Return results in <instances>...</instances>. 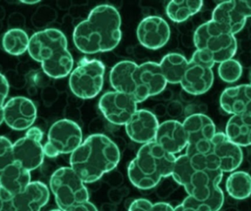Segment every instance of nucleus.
I'll return each instance as SVG.
<instances>
[{"label":"nucleus","mask_w":251,"mask_h":211,"mask_svg":"<svg viewBox=\"0 0 251 211\" xmlns=\"http://www.w3.org/2000/svg\"><path fill=\"white\" fill-rule=\"evenodd\" d=\"M85 183L70 166L59 168L51 175L50 190L62 211H71L90 201Z\"/></svg>","instance_id":"nucleus-7"},{"label":"nucleus","mask_w":251,"mask_h":211,"mask_svg":"<svg viewBox=\"0 0 251 211\" xmlns=\"http://www.w3.org/2000/svg\"><path fill=\"white\" fill-rule=\"evenodd\" d=\"M223 176L221 170L201 167L183 154L176 157L171 177L184 187L188 196L206 203L212 211H219L224 203V191L220 187Z\"/></svg>","instance_id":"nucleus-3"},{"label":"nucleus","mask_w":251,"mask_h":211,"mask_svg":"<svg viewBox=\"0 0 251 211\" xmlns=\"http://www.w3.org/2000/svg\"><path fill=\"white\" fill-rule=\"evenodd\" d=\"M13 162V143L7 137L0 136V174Z\"/></svg>","instance_id":"nucleus-31"},{"label":"nucleus","mask_w":251,"mask_h":211,"mask_svg":"<svg viewBox=\"0 0 251 211\" xmlns=\"http://www.w3.org/2000/svg\"><path fill=\"white\" fill-rule=\"evenodd\" d=\"M13 196L5 189L0 187V211H2L12 203Z\"/></svg>","instance_id":"nucleus-36"},{"label":"nucleus","mask_w":251,"mask_h":211,"mask_svg":"<svg viewBox=\"0 0 251 211\" xmlns=\"http://www.w3.org/2000/svg\"><path fill=\"white\" fill-rule=\"evenodd\" d=\"M152 211H176L175 208L167 203H157L153 204Z\"/></svg>","instance_id":"nucleus-37"},{"label":"nucleus","mask_w":251,"mask_h":211,"mask_svg":"<svg viewBox=\"0 0 251 211\" xmlns=\"http://www.w3.org/2000/svg\"><path fill=\"white\" fill-rule=\"evenodd\" d=\"M44 132L38 127H31L24 137L13 144V160L29 172L42 165L45 158L42 141Z\"/></svg>","instance_id":"nucleus-13"},{"label":"nucleus","mask_w":251,"mask_h":211,"mask_svg":"<svg viewBox=\"0 0 251 211\" xmlns=\"http://www.w3.org/2000/svg\"><path fill=\"white\" fill-rule=\"evenodd\" d=\"M187 156L193 164L201 167L221 170L224 173L237 170L243 161L241 147L230 141L224 132H216L206 153Z\"/></svg>","instance_id":"nucleus-6"},{"label":"nucleus","mask_w":251,"mask_h":211,"mask_svg":"<svg viewBox=\"0 0 251 211\" xmlns=\"http://www.w3.org/2000/svg\"><path fill=\"white\" fill-rule=\"evenodd\" d=\"M154 141L171 154L181 153L187 146V134L183 124L174 119L159 124Z\"/></svg>","instance_id":"nucleus-19"},{"label":"nucleus","mask_w":251,"mask_h":211,"mask_svg":"<svg viewBox=\"0 0 251 211\" xmlns=\"http://www.w3.org/2000/svg\"><path fill=\"white\" fill-rule=\"evenodd\" d=\"M193 41L196 50L209 54L215 64L234 58L237 51L235 35L226 32L212 20L196 29Z\"/></svg>","instance_id":"nucleus-8"},{"label":"nucleus","mask_w":251,"mask_h":211,"mask_svg":"<svg viewBox=\"0 0 251 211\" xmlns=\"http://www.w3.org/2000/svg\"><path fill=\"white\" fill-rule=\"evenodd\" d=\"M237 7L240 13L246 18H251V1H248V0H238L236 1Z\"/></svg>","instance_id":"nucleus-35"},{"label":"nucleus","mask_w":251,"mask_h":211,"mask_svg":"<svg viewBox=\"0 0 251 211\" xmlns=\"http://www.w3.org/2000/svg\"><path fill=\"white\" fill-rule=\"evenodd\" d=\"M2 211H16L13 207V200H12V203L9 204Z\"/></svg>","instance_id":"nucleus-39"},{"label":"nucleus","mask_w":251,"mask_h":211,"mask_svg":"<svg viewBox=\"0 0 251 211\" xmlns=\"http://www.w3.org/2000/svg\"><path fill=\"white\" fill-rule=\"evenodd\" d=\"M29 38L24 29L13 28L9 29L3 35L1 46L7 54L20 56L28 51Z\"/></svg>","instance_id":"nucleus-29"},{"label":"nucleus","mask_w":251,"mask_h":211,"mask_svg":"<svg viewBox=\"0 0 251 211\" xmlns=\"http://www.w3.org/2000/svg\"><path fill=\"white\" fill-rule=\"evenodd\" d=\"M3 122H4V118H3L2 116H0V125H1Z\"/></svg>","instance_id":"nucleus-41"},{"label":"nucleus","mask_w":251,"mask_h":211,"mask_svg":"<svg viewBox=\"0 0 251 211\" xmlns=\"http://www.w3.org/2000/svg\"><path fill=\"white\" fill-rule=\"evenodd\" d=\"M138 65L130 60L119 62L112 68L110 82L112 88L118 92L123 93L134 98V88L133 73Z\"/></svg>","instance_id":"nucleus-24"},{"label":"nucleus","mask_w":251,"mask_h":211,"mask_svg":"<svg viewBox=\"0 0 251 211\" xmlns=\"http://www.w3.org/2000/svg\"><path fill=\"white\" fill-rule=\"evenodd\" d=\"M221 109L231 115H251V83L226 88L220 97Z\"/></svg>","instance_id":"nucleus-21"},{"label":"nucleus","mask_w":251,"mask_h":211,"mask_svg":"<svg viewBox=\"0 0 251 211\" xmlns=\"http://www.w3.org/2000/svg\"><path fill=\"white\" fill-rule=\"evenodd\" d=\"M9 94V84L4 75L0 73V116H3V108Z\"/></svg>","instance_id":"nucleus-33"},{"label":"nucleus","mask_w":251,"mask_h":211,"mask_svg":"<svg viewBox=\"0 0 251 211\" xmlns=\"http://www.w3.org/2000/svg\"><path fill=\"white\" fill-rule=\"evenodd\" d=\"M226 135L240 147L251 145V115H231L226 126Z\"/></svg>","instance_id":"nucleus-25"},{"label":"nucleus","mask_w":251,"mask_h":211,"mask_svg":"<svg viewBox=\"0 0 251 211\" xmlns=\"http://www.w3.org/2000/svg\"><path fill=\"white\" fill-rule=\"evenodd\" d=\"M203 5V1H171L166 6V15L175 23H182L197 14Z\"/></svg>","instance_id":"nucleus-28"},{"label":"nucleus","mask_w":251,"mask_h":211,"mask_svg":"<svg viewBox=\"0 0 251 211\" xmlns=\"http://www.w3.org/2000/svg\"><path fill=\"white\" fill-rule=\"evenodd\" d=\"M153 203L146 199H137L130 205L128 211H152Z\"/></svg>","instance_id":"nucleus-34"},{"label":"nucleus","mask_w":251,"mask_h":211,"mask_svg":"<svg viewBox=\"0 0 251 211\" xmlns=\"http://www.w3.org/2000/svg\"></svg>","instance_id":"nucleus-43"},{"label":"nucleus","mask_w":251,"mask_h":211,"mask_svg":"<svg viewBox=\"0 0 251 211\" xmlns=\"http://www.w3.org/2000/svg\"><path fill=\"white\" fill-rule=\"evenodd\" d=\"M135 100L118 91L105 93L99 101V109L108 122L115 125H125L137 110Z\"/></svg>","instance_id":"nucleus-15"},{"label":"nucleus","mask_w":251,"mask_h":211,"mask_svg":"<svg viewBox=\"0 0 251 211\" xmlns=\"http://www.w3.org/2000/svg\"><path fill=\"white\" fill-rule=\"evenodd\" d=\"M50 198L48 187L41 181H31L23 191L13 196L16 211H41Z\"/></svg>","instance_id":"nucleus-20"},{"label":"nucleus","mask_w":251,"mask_h":211,"mask_svg":"<svg viewBox=\"0 0 251 211\" xmlns=\"http://www.w3.org/2000/svg\"><path fill=\"white\" fill-rule=\"evenodd\" d=\"M176 157L154 141L143 144L128 166V177L140 190L155 188L162 178L172 176Z\"/></svg>","instance_id":"nucleus-5"},{"label":"nucleus","mask_w":251,"mask_h":211,"mask_svg":"<svg viewBox=\"0 0 251 211\" xmlns=\"http://www.w3.org/2000/svg\"><path fill=\"white\" fill-rule=\"evenodd\" d=\"M175 209L176 211H212L206 203L196 200L190 196H187Z\"/></svg>","instance_id":"nucleus-32"},{"label":"nucleus","mask_w":251,"mask_h":211,"mask_svg":"<svg viewBox=\"0 0 251 211\" xmlns=\"http://www.w3.org/2000/svg\"><path fill=\"white\" fill-rule=\"evenodd\" d=\"M226 189L234 200H243L251 196V175L245 171H234L227 178Z\"/></svg>","instance_id":"nucleus-27"},{"label":"nucleus","mask_w":251,"mask_h":211,"mask_svg":"<svg viewBox=\"0 0 251 211\" xmlns=\"http://www.w3.org/2000/svg\"><path fill=\"white\" fill-rule=\"evenodd\" d=\"M122 16L110 4L94 7L85 20L76 25L73 32L75 47L85 54L108 52L120 44Z\"/></svg>","instance_id":"nucleus-1"},{"label":"nucleus","mask_w":251,"mask_h":211,"mask_svg":"<svg viewBox=\"0 0 251 211\" xmlns=\"http://www.w3.org/2000/svg\"><path fill=\"white\" fill-rule=\"evenodd\" d=\"M243 66L238 60L232 58L220 63L218 72L221 80L228 84L240 80L243 75Z\"/></svg>","instance_id":"nucleus-30"},{"label":"nucleus","mask_w":251,"mask_h":211,"mask_svg":"<svg viewBox=\"0 0 251 211\" xmlns=\"http://www.w3.org/2000/svg\"><path fill=\"white\" fill-rule=\"evenodd\" d=\"M139 43L146 48L157 50L165 47L171 38V28L168 22L160 16L144 18L137 28Z\"/></svg>","instance_id":"nucleus-17"},{"label":"nucleus","mask_w":251,"mask_h":211,"mask_svg":"<svg viewBox=\"0 0 251 211\" xmlns=\"http://www.w3.org/2000/svg\"><path fill=\"white\" fill-rule=\"evenodd\" d=\"M133 82L135 88L134 99L137 104L159 95L168 85L159 63L155 62L138 65L133 73Z\"/></svg>","instance_id":"nucleus-14"},{"label":"nucleus","mask_w":251,"mask_h":211,"mask_svg":"<svg viewBox=\"0 0 251 211\" xmlns=\"http://www.w3.org/2000/svg\"><path fill=\"white\" fill-rule=\"evenodd\" d=\"M105 66L100 60L83 59L69 76V88L74 95L83 100L92 99L102 91Z\"/></svg>","instance_id":"nucleus-9"},{"label":"nucleus","mask_w":251,"mask_h":211,"mask_svg":"<svg viewBox=\"0 0 251 211\" xmlns=\"http://www.w3.org/2000/svg\"><path fill=\"white\" fill-rule=\"evenodd\" d=\"M159 64L167 83L177 85L181 83L188 60L182 54L170 53L164 56Z\"/></svg>","instance_id":"nucleus-26"},{"label":"nucleus","mask_w":251,"mask_h":211,"mask_svg":"<svg viewBox=\"0 0 251 211\" xmlns=\"http://www.w3.org/2000/svg\"><path fill=\"white\" fill-rule=\"evenodd\" d=\"M30 172L14 162L0 174V187L12 196L16 195L23 191L31 182Z\"/></svg>","instance_id":"nucleus-23"},{"label":"nucleus","mask_w":251,"mask_h":211,"mask_svg":"<svg viewBox=\"0 0 251 211\" xmlns=\"http://www.w3.org/2000/svg\"><path fill=\"white\" fill-rule=\"evenodd\" d=\"M187 137V155H202L216 134L215 122L204 114H193L182 122Z\"/></svg>","instance_id":"nucleus-12"},{"label":"nucleus","mask_w":251,"mask_h":211,"mask_svg":"<svg viewBox=\"0 0 251 211\" xmlns=\"http://www.w3.org/2000/svg\"><path fill=\"white\" fill-rule=\"evenodd\" d=\"M40 1H21V2H22V4H29V5H32V4H38V3H39Z\"/></svg>","instance_id":"nucleus-40"},{"label":"nucleus","mask_w":251,"mask_h":211,"mask_svg":"<svg viewBox=\"0 0 251 211\" xmlns=\"http://www.w3.org/2000/svg\"><path fill=\"white\" fill-rule=\"evenodd\" d=\"M226 32L235 35L243 30L247 19L240 13L236 1H224L218 4L213 12L212 19Z\"/></svg>","instance_id":"nucleus-22"},{"label":"nucleus","mask_w":251,"mask_h":211,"mask_svg":"<svg viewBox=\"0 0 251 211\" xmlns=\"http://www.w3.org/2000/svg\"><path fill=\"white\" fill-rule=\"evenodd\" d=\"M83 141L80 126L75 121L62 119L51 125L44 144V154L54 159L60 155L72 154Z\"/></svg>","instance_id":"nucleus-10"},{"label":"nucleus","mask_w":251,"mask_h":211,"mask_svg":"<svg viewBox=\"0 0 251 211\" xmlns=\"http://www.w3.org/2000/svg\"><path fill=\"white\" fill-rule=\"evenodd\" d=\"M121 160L117 144L107 136L92 134L71 154L70 167L85 184L101 179L116 168Z\"/></svg>","instance_id":"nucleus-2"},{"label":"nucleus","mask_w":251,"mask_h":211,"mask_svg":"<svg viewBox=\"0 0 251 211\" xmlns=\"http://www.w3.org/2000/svg\"><path fill=\"white\" fill-rule=\"evenodd\" d=\"M27 51L32 60L41 63L49 77L63 79L73 70L75 62L68 49L67 38L59 29L50 28L34 33Z\"/></svg>","instance_id":"nucleus-4"},{"label":"nucleus","mask_w":251,"mask_h":211,"mask_svg":"<svg viewBox=\"0 0 251 211\" xmlns=\"http://www.w3.org/2000/svg\"><path fill=\"white\" fill-rule=\"evenodd\" d=\"M215 65L209 54L196 50L188 61L180 83L182 89L192 95H201L207 93L213 85Z\"/></svg>","instance_id":"nucleus-11"},{"label":"nucleus","mask_w":251,"mask_h":211,"mask_svg":"<svg viewBox=\"0 0 251 211\" xmlns=\"http://www.w3.org/2000/svg\"><path fill=\"white\" fill-rule=\"evenodd\" d=\"M71 211H99L95 205L91 202H87L85 204L82 205L80 207L76 208Z\"/></svg>","instance_id":"nucleus-38"},{"label":"nucleus","mask_w":251,"mask_h":211,"mask_svg":"<svg viewBox=\"0 0 251 211\" xmlns=\"http://www.w3.org/2000/svg\"><path fill=\"white\" fill-rule=\"evenodd\" d=\"M50 211H62L61 210H60V209H53V210H51Z\"/></svg>","instance_id":"nucleus-42"},{"label":"nucleus","mask_w":251,"mask_h":211,"mask_svg":"<svg viewBox=\"0 0 251 211\" xmlns=\"http://www.w3.org/2000/svg\"><path fill=\"white\" fill-rule=\"evenodd\" d=\"M154 114L146 109H137L125 125V131L131 141L145 144L154 141L159 128Z\"/></svg>","instance_id":"nucleus-18"},{"label":"nucleus","mask_w":251,"mask_h":211,"mask_svg":"<svg viewBox=\"0 0 251 211\" xmlns=\"http://www.w3.org/2000/svg\"><path fill=\"white\" fill-rule=\"evenodd\" d=\"M38 111L33 101L23 96L10 98L3 108L6 125L14 131H25L32 127L37 119Z\"/></svg>","instance_id":"nucleus-16"}]
</instances>
